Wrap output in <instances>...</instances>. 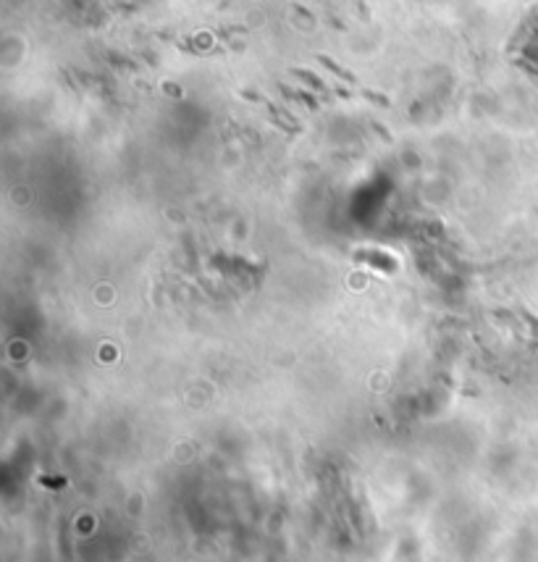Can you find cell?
<instances>
[{
    "instance_id": "obj_1",
    "label": "cell",
    "mask_w": 538,
    "mask_h": 562,
    "mask_svg": "<svg viewBox=\"0 0 538 562\" xmlns=\"http://www.w3.org/2000/svg\"><path fill=\"white\" fill-rule=\"evenodd\" d=\"M318 60H320V63H323V66H326L328 71H331V74H336L339 79H344V81H349V84H357V76H354V74H352V71H347V68H344V66H339V63H336V60H331V58H326V55H318Z\"/></svg>"
},
{
    "instance_id": "obj_2",
    "label": "cell",
    "mask_w": 538,
    "mask_h": 562,
    "mask_svg": "<svg viewBox=\"0 0 538 562\" xmlns=\"http://www.w3.org/2000/svg\"><path fill=\"white\" fill-rule=\"evenodd\" d=\"M291 74L299 76L304 84H310L312 89H318V92H323V95H328V87L323 84V79H318L315 74H312V71H307V68H291Z\"/></svg>"
},
{
    "instance_id": "obj_3",
    "label": "cell",
    "mask_w": 538,
    "mask_h": 562,
    "mask_svg": "<svg viewBox=\"0 0 538 562\" xmlns=\"http://www.w3.org/2000/svg\"><path fill=\"white\" fill-rule=\"evenodd\" d=\"M294 100H299V103H304L310 110H318V100H315V95L312 92H307V89H294Z\"/></svg>"
},
{
    "instance_id": "obj_4",
    "label": "cell",
    "mask_w": 538,
    "mask_h": 562,
    "mask_svg": "<svg viewBox=\"0 0 538 562\" xmlns=\"http://www.w3.org/2000/svg\"><path fill=\"white\" fill-rule=\"evenodd\" d=\"M362 97H368L370 103H378V105H383V108L391 105V100H389L386 95H381V92H373V89H362Z\"/></svg>"
},
{
    "instance_id": "obj_5",
    "label": "cell",
    "mask_w": 538,
    "mask_h": 562,
    "mask_svg": "<svg viewBox=\"0 0 538 562\" xmlns=\"http://www.w3.org/2000/svg\"><path fill=\"white\" fill-rule=\"evenodd\" d=\"M373 129H375V134H378L383 142H394V139H391V131H389L386 126H383V124H378V121H373Z\"/></svg>"
},
{
    "instance_id": "obj_6",
    "label": "cell",
    "mask_w": 538,
    "mask_h": 562,
    "mask_svg": "<svg viewBox=\"0 0 538 562\" xmlns=\"http://www.w3.org/2000/svg\"><path fill=\"white\" fill-rule=\"evenodd\" d=\"M517 313H520V318H523V321H528V323H531V326H533V331L538 334V321L533 318V315H531V313H525V310H517Z\"/></svg>"
},
{
    "instance_id": "obj_7",
    "label": "cell",
    "mask_w": 538,
    "mask_h": 562,
    "mask_svg": "<svg viewBox=\"0 0 538 562\" xmlns=\"http://www.w3.org/2000/svg\"><path fill=\"white\" fill-rule=\"evenodd\" d=\"M242 95H245L247 100H255V103H263V97L258 95V92H250V89H242Z\"/></svg>"
}]
</instances>
